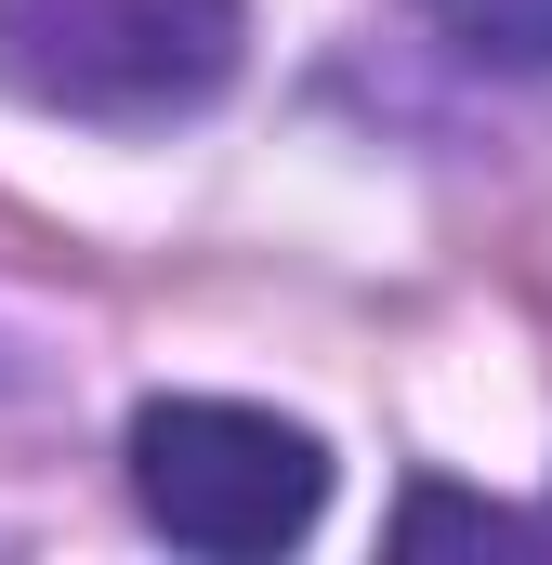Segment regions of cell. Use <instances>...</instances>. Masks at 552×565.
Wrapping results in <instances>:
<instances>
[{
	"instance_id": "2",
	"label": "cell",
	"mask_w": 552,
	"mask_h": 565,
	"mask_svg": "<svg viewBox=\"0 0 552 565\" xmlns=\"http://www.w3.org/2000/svg\"><path fill=\"white\" fill-rule=\"evenodd\" d=\"M132 500L184 553H289L329 513V447L251 395H158L132 408Z\"/></svg>"
},
{
	"instance_id": "1",
	"label": "cell",
	"mask_w": 552,
	"mask_h": 565,
	"mask_svg": "<svg viewBox=\"0 0 552 565\" xmlns=\"http://www.w3.org/2000/svg\"><path fill=\"white\" fill-rule=\"evenodd\" d=\"M251 0H0V93L40 119L158 132L237 79Z\"/></svg>"
},
{
	"instance_id": "4",
	"label": "cell",
	"mask_w": 552,
	"mask_h": 565,
	"mask_svg": "<svg viewBox=\"0 0 552 565\" xmlns=\"http://www.w3.org/2000/svg\"><path fill=\"white\" fill-rule=\"evenodd\" d=\"M395 540H487V553H500V540H527V526H513V513H487V500H447V487H421L408 513H395Z\"/></svg>"
},
{
	"instance_id": "3",
	"label": "cell",
	"mask_w": 552,
	"mask_h": 565,
	"mask_svg": "<svg viewBox=\"0 0 552 565\" xmlns=\"http://www.w3.org/2000/svg\"><path fill=\"white\" fill-rule=\"evenodd\" d=\"M474 66H552V0H421Z\"/></svg>"
}]
</instances>
